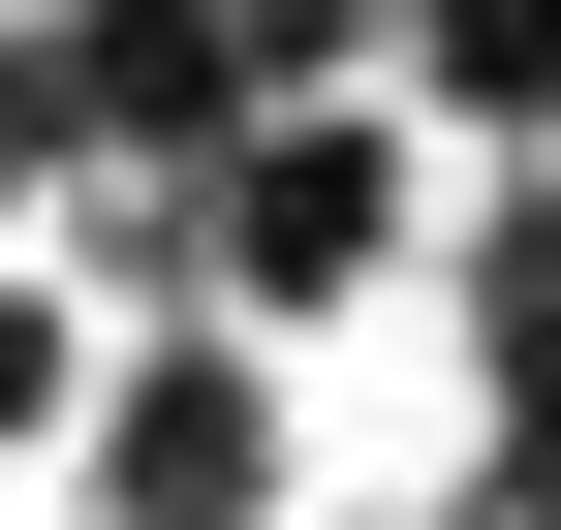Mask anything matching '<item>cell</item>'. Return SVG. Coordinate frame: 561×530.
Wrapping results in <instances>:
<instances>
[{
	"mask_svg": "<svg viewBox=\"0 0 561 530\" xmlns=\"http://www.w3.org/2000/svg\"><path fill=\"white\" fill-rule=\"evenodd\" d=\"M375 94H405V157L500 125V187H530L561 157V0H375Z\"/></svg>",
	"mask_w": 561,
	"mask_h": 530,
	"instance_id": "3",
	"label": "cell"
},
{
	"mask_svg": "<svg viewBox=\"0 0 561 530\" xmlns=\"http://www.w3.org/2000/svg\"><path fill=\"white\" fill-rule=\"evenodd\" d=\"M280 344H219V312H157V344H94V406H62V530H280L312 469H280Z\"/></svg>",
	"mask_w": 561,
	"mask_h": 530,
	"instance_id": "2",
	"label": "cell"
},
{
	"mask_svg": "<svg viewBox=\"0 0 561 530\" xmlns=\"http://www.w3.org/2000/svg\"><path fill=\"white\" fill-rule=\"evenodd\" d=\"M157 187H187V312H219V344H312V312H375L405 250H437L405 94H280V125H219V157H157Z\"/></svg>",
	"mask_w": 561,
	"mask_h": 530,
	"instance_id": "1",
	"label": "cell"
}]
</instances>
